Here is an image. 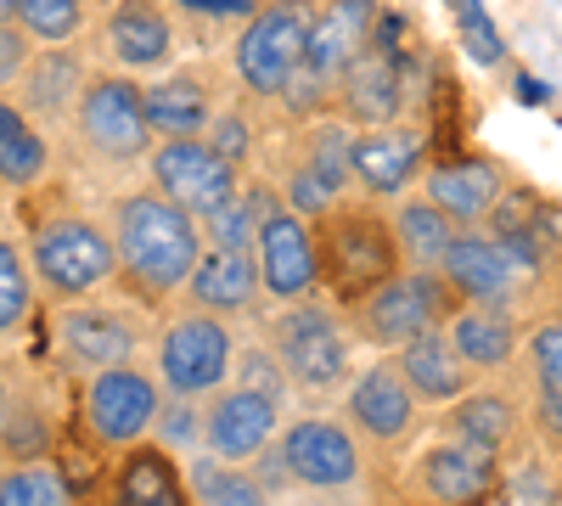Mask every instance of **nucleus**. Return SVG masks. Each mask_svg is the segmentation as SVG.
<instances>
[{
    "label": "nucleus",
    "mask_w": 562,
    "mask_h": 506,
    "mask_svg": "<svg viewBox=\"0 0 562 506\" xmlns=\"http://www.w3.org/2000/svg\"><path fill=\"white\" fill-rule=\"evenodd\" d=\"M113 254H119V282L140 304H164L192 282L203 259V232L186 209H175L158 187H147L113 203Z\"/></svg>",
    "instance_id": "1"
},
{
    "label": "nucleus",
    "mask_w": 562,
    "mask_h": 506,
    "mask_svg": "<svg viewBox=\"0 0 562 506\" xmlns=\"http://www.w3.org/2000/svg\"><path fill=\"white\" fill-rule=\"evenodd\" d=\"M315 225V270H321V293L333 299L344 315L360 310L383 282L405 270L400 237H394V214L378 209V198H338Z\"/></svg>",
    "instance_id": "2"
},
{
    "label": "nucleus",
    "mask_w": 562,
    "mask_h": 506,
    "mask_svg": "<svg viewBox=\"0 0 562 506\" xmlns=\"http://www.w3.org/2000/svg\"><path fill=\"white\" fill-rule=\"evenodd\" d=\"M321 0H259L243 18L237 45H231V74L254 102H281V90L293 85L310 52V29H315Z\"/></svg>",
    "instance_id": "3"
},
{
    "label": "nucleus",
    "mask_w": 562,
    "mask_h": 506,
    "mask_svg": "<svg viewBox=\"0 0 562 506\" xmlns=\"http://www.w3.org/2000/svg\"><path fill=\"white\" fill-rule=\"evenodd\" d=\"M29 265H34V282L52 299H79V293H97V288L119 282L113 237L102 232L97 220H85L74 209L34 214V225H29Z\"/></svg>",
    "instance_id": "4"
},
{
    "label": "nucleus",
    "mask_w": 562,
    "mask_h": 506,
    "mask_svg": "<svg viewBox=\"0 0 562 506\" xmlns=\"http://www.w3.org/2000/svg\"><path fill=\"white\" fill-rule=\"evenodd\" d=\"M270 349L276 360L288 366V378L299 394H338L349 383V321L338 304H321V299H293L270 321Z\"/></svg>",
    "instance_id": "5"
},
{
    "label": "nucleus",
    "mask_w": 562,
    "mask_h": 506,
    "mask_svg": "<svg viewBox=\"0 0 562 506\" xmlns=\"http://www.w3.org/2000/svg\"><path fill=\"white\" fill-rule=\"evenodd\" d=\"M68 130L85 147V158H97L108 169L147 164V153L158 147V135L147 124V97H140V85L130 74H90Z\"/></svg>",
    "instance_id": "6"
},
{
    "label": "nucleus",
    "mask_w": 562,
    "mask_h": 506,
    "mask_svg": "<svg viewBox=\"0 0 562 506\" xmlns=\"http://www.w3.org/2000/svg\"><path fill=\"white\" fill-rule=\"evenodd\" d=\"M456 310H461V299L439 270H411L405 265L394 282H383L360 310H349V327L378 349H405L422 333H439Z\"/></svg>",
    "instance_id": "7"
},
{
    "label": "nucleus",
    "mask_w": 562,
    "mask_h": 506,
    "mask_svg": "<svg viewBox=\"0 0 562 506\" xmlns=\"http://www.w3.org/2000/svg\"><path fill=\"white\" fill-rule=\"evenodd\" d=\"M231 360H237V338H231L225 315L209 310H186L158 333V378L164 394L180 400H209L214 389H225Z\"/></svg>",
    "instance_id": "8"
},
{
    "label": "nucleus",
    "mask_w": 562,
    "mask_h": 506,
    "mask_svg": "<svg viewBox=\"0 0 562 506\" xmlns=\"http://www.w3.org/2000/svg\"><path fill=\"white\" fill-rule=\"evenodd\" d=\"M254 198H259V282L270 299L293 304V299H310L321 288V270H315V225L281 203V192L270 180H248Z\"/></svg>",
    "instance_id": "9"
},
{
    "label": "nucleus",
    "mask_w": 562,
    "mask_h": 506,
    "mask_svg": "<svg viewBox=\"0 0 562 506\" xmlns=\"http://www.w3.org/2000/svg\"><path fill=\"white\" fill-rule=\"evenodd\" d=\"M405 85H411V63L400 52V23L383 18L371 52L338 79L333 90V113L355 130H383V124H400L405 113Z\"/></svg>",
    "instance_id": "10"
},
{
    "label": "nucleus",
    "mask_w": 562,
    "mask_h": 506,
    "mask_svg": "<svg viewBox=\"0 0 562 506\" xmlns=\"http://www.w3.org/2000/svg\"><path fill=\"white\" fill-rule=\"evenodd\" d=\"M158 411H164V389L147 372H135V366H108V372H97L85 383L79 423L102 450H130V445H140L153 434Z\"/></svg>",
    "instance_id": "11"
},
{
    "label": "nucleus",
    "mask_w": 562,
    "mask_h": 506,
    "mask_svg": "<svg viewBox=\"0 0 562 506\" xmlns=\"http://www.w3.org/2000/svg\"><path fill=\"white\" fill-rule=\"evenodd\" d=\"M147 169H153V187L192 220H209L214 209H225L243 192V175L231 169L203 135L198 142H158L147 153Z\"/></svg>",
    "instance_id": "12"
},
{
    "label": "nucleus",
    "mask_w": 562,
    "mask_h": 506,
    "mask_svg": "<svg viewBox=\"0 0 562 506\" xmlns=\"http://www.w3.org/2000/svg\"><path fill=\"white\" fill-rule=\"evenodd\" d=\"M281 434V405L231 383V389H214L209 405H203V450L214 462H231V468H254L259 456L276 445Z\"/></svg>",
    "instance_id": "13"
},
{
    "label": "nucleus",
    "mask_w": 562,
    "mask_h": 506,
    "mask_svg": "<svg viewBox=\"0 0 562 506\" xmlns=\"http://www.w3.org/2000/svg\"><path fill=\"white\" fill-rule=\"evenodd\" d=\"M276 450L288 462V479L304 490H349L360 479V445L333 417H299L276 434Z\"/></svg>",
    "instance_id": "14"
},
{
    "label": "nucleus",
    "mask_w": 562,
    "mask_h": 506,
    "mask_svg": "<svg viewBox=\"0 0 562 506\" xmlns=\"http://www.w3.org/2000/svg\"><path fill=\"white\" fill-rule=\"evenodd\" d=\"M378 29H383V0H321L315 29H310V52H304V74L321 79L326 90H338V79L371 52Z\"/></svg>",
    "instance_id": "15"
},
{
    "label": "nucleus",
    "mask_w": 562,
    "mask_h": 506,
    "mask_svg": "<svg viewBox=\"0 0 562 506\" xmlns=\"http://www.w3.org/2000/svg\"><path fill=\"white\" fill-rule=\"evenodd\" d=\"M439 276L456 288L461 304H490V310H518L529 276L518 270V259H512L490 232H456Z\"/></svg>",
    "instance_id": "16"
},
{
    "label": "nucleus",
    "mask_w": 562,
    "mask_h": 506,
    "mask_svg": "<svg viewBox=\"0 0 562 506\" xmlns=\"http://www.w3.org/2000/svg\"><path fill=\"white\" fill-rule=\"evenodd\" d=\"M422 423V400L411 394V383L400 378L394 355H383L378 366H366L349 389V428L360 439H371L378 450H400Z\"/></svg>",
    "instance_id": "17"
},
{
    "label": "nucleus",
    "mask_w": 562,
    "mask_h": 506,
    "mask_svg": "<svg viewBox=\"0 0 562 506\" xmlns=\"http://www.w3.org/2000/svg\"><path fill=\"white\" fill-rule=\"evenodd\" d=\"M422 169H428V130L416 124H383L355 135V192L360 198H405Z\"/></svg>",
    "instance_id": "18"
},
{
    "label": "nucleus",
    "mask_w": 562,
    "mask_h": 506,
    "mask_svg": "<svg viewBox=\"0 0 562 506\" xmlns=\"http://www.w3.org/2000/svg\"><path fill=\"white\" fill-rule=\"evenodd\" d=\"M428 192L445 214H450V225L456 232H484L490 225V214H495V203L512 192V175L495 164V158H450V164H434L428 169Z\"/></svg>",
    "instance_id": "19"
},
{
    "label": "nucleus",
    "mask_w": 562,
    "mask_h": 506,
    "mask_svg": "<svg viewBox=\"0 0 562 506\" xmlns=\"http://www.w3.org/2000/svg\"><path fill=\"white\" fill-rule=\"evenodd\" d=\"M495 456L461 445V439H445V445H428L411 462V495L422 506H473L490 479H495Z\"/></svg>",
    "instance_id": "20"
},
{
    "label": "nucleus",
    "mask_w": 562,
    "mask_h": 506,
    "mask_svg": "<svg viewBox=\"0 0 562 506\" xmlns=\"http://www.w3.org/2000/svg\"><path fill=\"white\" fill-rule=\"evenodd\" d=\"M97 45L113 68H158L175 52V18L164 0H119L102 12Z\"/></svg>",
    "instance_id": "21"
},
{
    "label": "nucleus",
    "mask_w": 562,
    "mask_h": 506,
    "mask_svg": "<svg viewBox=\"0 0 562 506\" xmlns=\"http://www.w3.org/2000/svg\"><path fill=\"white\" fill-rule=\"evenodd\" d=\"M108 506H198V501L175 456L153 439H140L119 450V462L108 473Z\"/></svg>",
    "instance_id": "22"
},
{
    "label": "nucleus",
    "mask_w": 562,
    "mask_h": 506,
    "mask_svg": "<svg viewBox=\"0 0 562 506\" xmlns=\"http://www.w3.org/2000/svg\"><path fill=\"white\" fill-rule=\"evenodd\" d=\"M85 57L74 52V45H40L34 63L23 68L18 79V108L34 119V124H63L74 119L79 97H85Z\"/></svg>",
    "instance_id": "23"
},
{
    "label": "nucleus",
    "mask_w": 562,
    "mask_h": 506,
    "mask_svg": "<svg viewBox=\"0 0 562 506\" xmlns=\"http://www.w3.org/2000/svg\"><path fill=\"white\" fill-rule=\"evenodd\" d=\"M180 293L192 310H209V315H248V310H259V293H265L259 254L254 248H209Z\"/></svg>",
    "instance_id": "24"
},
{
    "label": "nucleus",
    "mask_w": 562,
    "mask_h": 506,
    "mask_svg": "<svg viewBox=\"0 0 562 506\" xmlns=\"http://www.w3.org/2000/svg\"><path fill=\"white\" fill-rule=\"evenodd\" d=\"M140 333L119 310H90V304H74L57 315V349L68 366H85L90 378L108 372V366H130Z\"/></svg>",
    "instance_id": "25"
},
{
    "label": "nucleus",
    "mask_w": 562,
    "mask_h": 506,
    "mask_svg": "<svg viewBox=\"0 0 562 506\" xmlns=\"http://www.w3.org/2000/svg\"><path fill=\"white\" fill-rule=\"evenodd\" d=\"M394 366H400V378L411 383V394L422 405H439V411L456 405V400H467V394H473V378H479L473 366L456 355V344L445 338V327L411 338L405 349H394Z\"/></svg>",
    "instance_id": "26"
},
{
    "label": "nucleus",
    "mask_w": 562,
    "mask_h": 506,
    "mask_svg": "<svg viewBox=\"0 0 562 506\" xmlns=\"http://www.w3.org/2000/svg\"><path fill=\"white\" fill-rule=\"evenodd\" d=\"M147 97V124L158 142H198L209 135V124L220 119L214 85L203 74H164L158 85L140 90Z\"/></svg>",
    "instance_id": "27"
},
{
    "label": "nucleus",
    "mask_w": 562,
    "mask_h": 506,
    "mask_svg": "<svg viewBox=\"0 0 562 506\" xmlns=\"http://www.w3.org/2000/svg\"><path fill=\"white\" fill-rule=\"evenodd\" d=\"M445 338L456 344V355L473 366V372H506L524 349L518 315L512 310H490V304H461L445 321Z\"/></svg>",
    "instance_id": "28"
},
{
    "label": "nucleus",
    "mask_w": 562,
    "mask_h": 506,
    "mask_svg": "<svg viewBox=\"0 0 562 506\" xmlns=\"http://www.w3.org/2000/svg\"><path fill=\"white\" fill-rule=\"evenodd\" d=\"M445 434H456L461 445H473V450H484V456L501 462V456L518 445V434H524V411L501 389H473L467 400L445 405Z\"/></svg>",
    "instance_id": "29"
},
{
    "label": "nucleus",
    "mask_w": 562,
    "mask_h": 506,
    "mask_svg": "<svg viewBox=\"0 0 562 506\" xmlns=\"http://www.w3.org/2000/svg\"><path fill=\"white\" fill-rule=\"evenodd\" d=\"M45 175H52V142H45V130L18 102L0 97V187L34 192Z\"/></svg>",
    "instance_id": "30"
},
{
    "label": "nucleus",
    "mask_w": 562,
    "mask_h": 506,
    "mask_svg": "<svg viewBox=\"0 0 562 506\" xmlns=\"http://www.w3.org/2000/svg\"><path fill=\"white\" fill-rule=\"evenodd\" d=\"M394 237H400V254L411 270H439L456 243V225L428 192H405L394 203Z\"/></svg>",
    "instance_id": "31"
},
{
    "label": "nucleus",
    "mask_w": 562,
    "mask_h": 506,
    "mask_svg": "<svg viewBox=\"0 0 562 506\" xmlns=\"http://www.w3.org/2000/svg\"><path fill=\"white\" fill-rule=\"evenodd\" d=\"M355 124H344L338 113H321V119H310L304 130H299V164L304 169H315L333 192H344L349 198V187H355Z\"/></svg>",
    "instance_id": "32"
},
{
    "label": "nucleus",
    "mask_w": 562,
    "mask_h": 506,
    "mask_svg": "<svg viewBox=\"0 0 562 506\" xmlns=\"http://www.w3.org/2000/svg\"><path fill=\"white\" fill-rule=\"evenodd\" d=\"M186 484H192V501H198V506H270L265 484H259L248 468L214 462V456H209V462L198 456V462H192V479H186Z\"/></svg>",
    "instance_id": "33"
},
{
    "label": "nucleus",
    "mask_w": 562,
    "mask_h": 506,
    "mask_svg": "<svg viewBox=\"0 0 562 506\" xmlns=\"http://www.w3.org/2000/svg\"><path fill=\"white\" fill-rule=\"evenodd\" d=\"M0 506H79V495L52 462H12L0 473Z\"/></svg>",
    "instance_id": "34"
},
{
    "label": "nucleus",
    "mask_w": 562,
    "mask_h": 506,
    "mask_svg": "<svg viewBox=\"0 0 562 506\" xmlns=\"http://www.w3.org/2000/svg\"><path fill=\"white\" fill-rule=\"evenodd\" d=\"M90 0H18V29L34 45H74L85 34Z\"/></svg>",
    "instance_id": "35"
},
{
    "label": "nucleus",
    "mask_w": 562,
    "mask_h": 506,
    "mask_svg": "<svg viewBox=\"0 0 562 506\" xmlns=\"http://www.w3.org/2000/svg\"><path fill=\"white\" fill-rule=\"evenodd\" d=\"M34 315V265L18 254V243L0 237V333H18Z\"/></svg>",
    "instance_id": "36"
},
{
    "label": "nucleus",
    "mask_w": 562,
    "mask_h": 506,
    "mask_svg": "<svg viewBox=\"0 0 562 506\" xmlns=\"http://www.w3.org/2000/svg\"><path fill=\"white\" fill-rule=\"evenodd\" d=\"M203 237H209V248H254L259 243V198H254V187H243L225 209H214L203 220Z\"/></svg>",
    "instance_id": "37"
},
{
    "label": "nucleus",
    "mask_w": 562,
    "mask_h": 506,
    "mask_svg": "<svg viewBox=\"0 0 562 506\" xmlns=\"http://www.w3.org/2000/svg\"><path fill=\"white\" fill-rule=\"evenodd\" d=\"M57 473L68 479V490L74 495H85V490H97V484H108V450L90 439V434H63V445H57Z\"/></svg>",
    "instance_id": "38"
},
{
    "label": "nucleus",
    "mask_w": 562,
    "mask_h": 506,
    "mask_svg": "<svg viewBox=\"0 0 562 506\" xmlns=\"http://www.w3.org/2000/svg\"><path fill=\"white\" fill-rule=\"evenodd\" d=\"M158 445L175 456V450H203V405L198 400H180V394H164V411H158Z\"/></svg>",
    "instance_id": "39"
},
{
    "label": "nucleus",
    "mask_w": 562,
    "mask_h": 506,
    "mask_svg": "<svg viewBox=\"0 0 562 506\" xmlns=\"http://www.w3.org/2000/svg\"><path fill=\"white\" fill-rule=\"evenodd\" d=\"M231 366H237V383L243 389H254V394H265V400H288V389H293V378H288V366H281L276 360V349L270 344H254V349H243L237 360H231Z\"/></svg>",
    "instance_id": "40"
},
{
    "label": "nucleus",
    "mask_w": 562,
    "mask_h": 506,
    "mask_svg": "<svg viewBox=\"0 0 562 506\" xmlns=\"http://www.w3.org/2000/svg\"><path fill=\"white\" fill-rule=\"evenodd\" d=\"M524 360L535 383H562V315H546L524 333Z\"/></svg>",
    "instance_id": "41"
},
{
    "label": "nucleus",
    "mask_w": 562,
    "mask_h": 506,
    "mask_svg": "<svg viewBox=\"0 0 562 506\" xmlns=\"http://www.w3.org/2000/svg\"><path fill=\"white\" fill-rule=\"evenodd\" d=\"M456 23H461V45L473 52V63H484V68L506 63V40L490 29V12L479 0H456Z\"/></svg>",
    "instance_id": "42"
},
{
    "label": "nucleus",
    "mask_w": 562,
    "mask_h": 506,
    "mask_svg": "<svg viewBox=\"0 0 562 506\" xmlns=\"http://www.w3.org/2000/svg\"><path fill=\"white\" fill-rule=\"evenodd\" d=\"M45 445H52V428H45L40 411H12V417H0V450H7L12 462H40Z\"/></svg>",
    "instance_id": "43"
},
{
    "label": "nucleus",
    "mask_w": 562,
    "mask_h": 506,
    "mask_svg": "<svg viewBox=\"0 0 562 506\" xmlns=\"http://www.w3.org/2000/svg\"><path fill=\"white\" fill-rule=\"evenodd\" d=\"M529 434L546 456H562V383H535L529 394Z\"/></svg>",
    "instance_id": "44"
},
{
    "label": "nucleus",
    "mask_w": 562,
    "mask_h": 506,
    "mask_svg": "<svg viewBox=\"0 0 562 506\" xmlns=\"http://www.w3.org/2000/svg\"><path fill=\"white\" fill-rule=\"evenodd\" d=\"M203 142H209V147H214V153H220V158H225L231 169H237V175L248 169V153H254V135H248V119H243L237 108H231V113H220V119L209 124V135H203Z\"/></svg>",
    "instance_id": "45"
},
{
    "label": "nucleus",
    "mask_w": 562,
    "mask_h": 506,
    "mask_svg": "<svg viewBox=\"0 0 562 506\" xmlns=\"http://www.w3.org/2000/svg\"><path fill=\"white\" fill-rule=\"evenodd\" d=\"M29 63H34V40L18 29V18H12V23H0V90L18 85Z\"/></svg>",
    "instance_id": "46"
},
{
    "label": "nucleus",
    "mask_w": 562,
    "mask_h": 506,
    "mask_svg": "<svg viewBox=\"0 0 562 506\" xmlns=\"http://www.w3.org/2000/svg\"><path fill=\"white\" fill-rule=\"evenodd\" d=\"M518 97H524V102H540V97H546V90H540L535 79H518Z\"/></svg>",
    "instance_id": "47"
},
{
    "label": "nucleus",
    "mask_w": 562,
    "mask_h": 506,
    "mask_svg": "<svg viewBox=\"0 0 562 506\" xmlns=\"http://www.w3.org/2000/svg\"><path fill=\"white\" fill-rule=\"evenodd\" d=\"M18 18V0H0V23H12Z\"/></svg>",
    "instance_id": "48"
},
{
    "label": "nucleus",
    "mask_w": 562,
    "mask_h": 506,
    "mask_svg": "<svg viewBox=\"0 0 562 506\" xmlns=\"http://www.w3.org/2000/svg\"><path fill=\"white\" fill-rule=\"evenodd\" d=\"M0 417H7V372H0Z\"/></svg>",
    "instance_id": "49"
},
{
    "label": "nucleus",
    "mask_w": 562,
    "mask_h": 506,
    "mask_svg": "<svg viewBox=\"0 0 562 506\" xmlns=\"http://www.w3.org/2000/svg\"><path fill=\"white\" fill-rule=\"evenodd\" d=\"M90 7H102V12H108V7H119V0H90Z\"/></svg>",
    "instance_id": "50"
}]
</instances>
